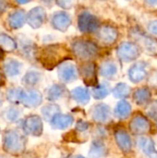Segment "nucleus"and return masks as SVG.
<instances>
[{
    "mask_svg": "<svg viewBox=\"0 0 157 158\" xmlns=\"http://www.w3.org/2000/svg\"><path fill=\"white\" fill-rule=\"evenodd\" d=\"M147 65L144 62H138L134 64L129 71V77L130 81L135 83L143 81L147 77Z\"/></svg>",
    "mask_w": 157,
    "mask_h": 158,
    "instance_id": "17",
    "label": "nucleus"
},
{
    "mask_svg": "<svg viewBox=\"0 0 157 158\" xmlns=\"http://www.w3.org/2000/svg\"><path fill=\"white\" fill-rule=\"evenodd\" d=\"M19 4H26V3H28V2H30V1H31V0H16Z\"/></svg>",
    "mask_w": 157,
    "mask_h": 158,
    "instance_id": "43",
    "label": "nucleus"
},
{
    "mask_svg": "<svg viewBox=\"0 0 157 158\" xmlns=\"http://www.w3.org/2000/svg\"><path fill=\"white\" fill-rule=\"evenodd\" d=\"M43 129L42 118L37 115L28 116L22 122V130L28 135L39 137L43 133Z\"/></svg>",
    "mask_w": 157,
    "mask_h": 158,
    "instance_id": "6",
    "label": "nucleus"
},
{
    "mask_svg": "<svg viewBox=\"0 0 157 158\" xmlns=\"http://www.w3.org/2000/svg\"><path fill=\"white\" fill-rule=\"evenodd\" d=\"M151 91L148 88H139L133 93V100L139 106H144L149 104L151 100Z\"/></svg>",
    "mask_w": 157,
    "mask_h": 158,
    "instance_id": "24",
    "label": "nucleus"
},
{
    "mask_svg": "<svg viewBox=\"0 0 157 158\" xmlns=\"http://www.w3.org/2000/svg\"><path fill=\"white\" fill-rule=\"evenodd\" d=\"M109 93H110V87L105 82L97 84L93 89V95L97 100H101V99L105 98L109 94Z\"/></svg>",
    "mask_w": 157,
    "mask_h": 158,
    "instance_id": "30",
    "label": "nucleus"
},
{
    "mask_svg": "<svg viewBox=\"0 0 157 158\" xmlns=\"http://www.w3.org/2000/svg\"><path fill=\"white\" fill-rule=\"evenodd\" d=\"M58 77L63 82H72L78 77V72L75 66L70 63L61 64L58 68Z\"/></svg>",
    "mask_w": 157,
    "mask_h": 158,
    "instance_id": "15",
    "label": "nucleus"
},
{
    "mask_svg": "<svg viewBox=\"0 0 157 158\" xmlns=\"http://www.w3.org/2000/svg\"><path fill=\"white\" fill-rule=\"evenodd\" d=\"M97 37L101 43L109 45L114 44L118 39V31L111 26L104 25L97 30Z\"/></svg>",
    "mask_w": 157,
    "mask_h": 158,
    "instance_id": "14",
    "label": "nucleus"
},
{
    "mask_svg": "<svg viewBox=\"0 0 157 158\" xmlns=\"http://www.w3.org/2000/svg\"><path fill=\"white\" fill-rule=\"evenodd\" d=\"M7 6H8V5H7L6 1H5V0H0V14L4 13V12L6 10Z\"/></svg>",
    "mask_w": 157,
    "mask_h": 158,
    "instance_id": "40",
    "label": "nucleus"
},
{
    "mask_svg": "<svg viewBox=\"0 0 157 158\" xmlns=\"http://www.w3.org/2000/svg\"><path fill=\"white\" fill-rule=\"evenodd\" d=\"M89 128H90V124L85 120L81 119L76 123V131L80 132H85L89 130Z\"/></svg>",
    "mask_w": 157,
    "mask_h": 158,
    "instance_id": "37",
    "label": "nucleus"
},
{
    "mask_svg": "<svg viewBox=\"0 0 157 158\" xmlns=\"http://www.w3.org/2000/svg\"><path fill=\"white\" fill-rule=\"evenodd\" d=\"M148 29H149V31H150L153 34L157 35V20L152 21V22L148 25Z\"/></svg>",
    "mask_w": 157,
    "mask_h": 158,
    "instance_id": "39",
    "label": "nucleus"
},
{
    "mask_svg": "<svg viewBox=\"0 0 157 158\" xmlns=\"http://www.w3.org/2000/svg\"><path fill=\"white\" fill-rule=\"evenodd\" d=\"M72 51L74 55L81 60H90L98 54L97 45L87 40H78L72 44Z\"/></svg>",
    "mask_w": 157,
    "mask_h": 158,
    "instance_id": "3",
    "label": "nucleus"
},
{
    "mask_svg": "<svg viewBox=\"0 0 157 158\" xmlns=\"http://www.w3.org/2000/svg\"><path fill=\"white\" fill-rule=\"evenodd\" d=\"M114 137L118 147L125 154H129L132 149V141L127 131L124 129H117L114 132Z\"/></svg>",
    "mask_w": 157,
    "mask_h": 158,
    "instance_id": "11",
    "label": "nucleus"
},
{
    "mask_svg": "<svg viewBox=\"0 0 157 158\" xmlns=\"http://www.w3.org/2000/svg\"><path fill=\"white\" fill-rule=\"evenodd\" d=\"M100 73L106 79H113L118 73V67L113 61H105L100 67Z\"/></svg>",
    "mask_w": 157,
    "mask_h": 158,
    "instance_id": "25",
    "label": "nucleus"
},
{
    "mask_svg": "<svg viewBox=\"0 0 157 158\" xmlns=\"http://www.w3.org/2000/svg\"><path fill=\"white\" fill-rule=\"evenodd\" d=\"M2 104H3V94H2V93L0 92V106H2Z\"/></svg>",
    "mask_w": 157,
    "mask_h": 158,
    "instance_id": "47",
    "label": "nucleus"
},
{
    "mask_svg": "<svg viewBox=\"0 0 157 158\" xmlns=\"http://www.w3.org/2000/svg\"><path fill=\"white\" fill-rule=\"evenodd\" d=\"M23 94V90L21 88H11L7 91L6 98L12 104H19L21 103Z\"/></svg>",
    "mask_w": 157,
    "mask_h": 158,
    "instance_id": "33",
    "label": "nucleus"
},
{
    "mask_svg": "<svg viewBox=\"0 0 157 158\" xmlns=\"http://www.w3.org/2000/svg\"><path fill=\"white\" fill-rule=\"evenodd\" d=\"M118 55L123 61H132L140 56V48L133 43H123L118 49Z\"/></svg>",
    "mask_w": 157,
    "mask_h": 158,
    "instance_id": "10",
    "label": "nucleus"
},
{
    "mask_svg": "<svg viewBox=\"0 0 157 158\" xmlns=\"http://www.w3.org/2000/svg\"><path fill=\"white\" fill-rule=\"evenodd\" d=\"M0 158H6V157H5V156H0Z\"/></svg>",
    "mask_w": 157,
    "mask_h": 158,
    "instance_id": "49",
    "label": "nucleus"
},
{
    "mask_svg": "<svg viewBox=\"0 0 157 158\" xmlns=\"http://www.w3.org/2000/svg\"><path fill=\"white\" fill-rule=\"evenodd\" d=\"M145 1L150 5H156L157 4V0H145Z\"/></svg>",
    "mask_w": 157,
    "mask_h": 158,
    "instance_id": "42",
    "label": "nucleus"
},
{
    "mask_svg": "<svg viewBox=\"0 0 157 158\" xmlns=\"http://www.w3.org/2000/svg\"><path fill=\"white\" fill-rule=\"evenodd\" d=\"M69 56V51L62 44H49L37 51V58L47 69H52Z\"/></svg>",
    "mask_w": 157,
    "mask_h": 158,
    "instance_id": "1",
    "label": "nucleus"
},
{
    "mask_svg": "<svg viewBox=\"0 0 157 158\" xmlns=\"http://www.w3.org/2000/svg\"><path fill=\"white\" fill-rule=\"evenodd\" d=\"M41 81V74L36 71H29L23 78V83L26 86L32 87L39 83Z\"/></svg>",
    "mask_w": 157,
    "mask_h": 158,
    "instance_id": "34",
    "label": "nucleus"
},
{
    "mask_svg": "<svg viewBox=\"0 0 157 158\" xmlns=\"http://www.w3.org/2000/svg\"><path fill=\"white\" fill-rule=\"evenodd\" d=\"M131 110L132 108H131L130 104L126 100H121L115 106L114 115L118 119L124 120V119H127L130 116Z\"/></svg>",
    "mask_w": 157,
    "mask_h": 158,
    "instance_id": "22",
    "label": "nucleus"
},
{
    "mask_svg": "<svg viewBox=\"0 0 157 158\" xmlns=\"http://www.w3.org/2000/svg\"><path fill=\"white\" fill-rule=\"evenodd\" d=\"M58 113H60V108L56 104H48V105H45L42 108V115H43V118L49 122Z\"/></svg>",
    "mask_w": 157,
    "mask_h": 158,
    "instance_id": "29",
    "label": "nucleus"
},
{
    "mask_svg": "<svg viewBox=\"0 0 157 158\" xmlns=\"http://www.w3.org/2000/svg\"><path fill=\"white\" fill-rule=\"evenodd\" d=\"M20 46L22 49V53L25 54L26 56H31L34 55L35 50H34V45L33 43H31V41H30L29 39H20Z\"/></svg>",
    "mask_w": 157,
    "mask_h": 158,
    "instance_id": "35",
    "label": "nucleus"
},
{
    "mask_svg": "<svg viewBox=\"0 0 157 158\" xmlns=\"http://www.w3.org/2000/svg\"><path fill=\"white\" fill-rule=\"evenodd\" d=\"M4 83V79H3V75L1 74V72H0V85H2Z\"/></svg>",
    "mask_w": 157,
    "mask_h": 158,
    "instance_id": "46",
    "label": "nucleus"
},
{
    "mask_svg": "<svg viewBox=\"0 0 157 158\" xmlns=\"http://www.w3.org/2000/svg\"><path fill=\"white\" fill-rule=\"evenodd\" d=\"M137 144L148 158H157V150L153 139L142 136L138 139Z\"/></svg>",
    "mask_w": 157,
    "mask_h": 158,
    "instance_id": "18",
    "label": "nucleus"
},
{
    "mask_svg": "<svg viewBox=\"0 0 157 158\" xmlns=\"http://www.w3.org/2000/svg\"><path fill=\"white\" fill-rule=\"evenodd\" d=\"M71 96L74 101L80 105H86L91 98V93L88 89L83 87H77L71 91Z\"/></svg>",
    "mask_w": 157,
    "mask_h": 158,
    "instance_id": "23",
    "label": "nucleus"
},
{
    "mask_svg": "<svg viewBox=\"0 0 157 158\" xmlns=\"http://www.w3.org/2000/svg\"><path fill=\"white\" fill-rule=\"evenodd\" d=\"M129 128L134 135L143 136L150 131L151 123L145 116L142 114H137L131 118Z\"/></svg>",
    "mask_w": 157,
    "mask_h": 158,
    "instance_id": "5",
    "label": "nucleus"
},
{
    "mask_svg": "<svg viewBox=\"0 0 157 158\" xmlns=\"http://www.w3.org/2000/svg\"><path fill=\"white\" fill-rule=\"evenodd\" d=\"M112 93H113V94H114V96L116 98L125 99V98L130 96V94L131 93V89L126 83H122L121 82V83L117 84V86L113 89Z\"/></svg>",
    "mask_w": 157,
    "mask_h": 158,
    "instance_id": "31",
    "label": "nucleus"
},
{
    "mask_svg": "<svg viewBox=\"0 0 157 158\" xmlns=\"http://www.w3.org/2000/svg\"><path fill=\"white\" fill-rule=\"evenodd\" d=\"M21 110L16 106H9L6 109H5L2 113L3 119L7 121L8 123H15L19 119L21 115Z\"/></svg>",
    "mask_w": 157,
    "mask_h": 158,
    "instance_id": "27",
    "label": "nucleus"
},
{
    "mask_svg": "<svg viewBox=\"0 0 157 158\" xmlns=\"http://www.w3.org/2000/svg\"><path fill=\"white\" fill-rule=\"evenodd\" d=\"M66 94V88L61 84H54L47 92V99L49 101H57L61 99Z\"/></svg>",
    "mask_w": 157,
    "mask_h": 158,
    "instance_id": "26",
    "label": "nucleus"
},
{
    "mask_svg": "<svg viewBox=\"0 0 157 158\" xmlns=\"http://www.w3.org/2000/svg\"><path fill=\"white\" fill-rule=\"evenodd\" d=\"M5 73L9 77H15L20 73L21 70V64L15 60V59H9L7 60L4 65Z\"/></svg>",
    "mask_w": 157,
    "mask_h": 158,
    "instance_id": "28",
    "label": "nucleus"
},
{
    "mask_svg": "<svg viewBox=\"0 0 157 158\" xmlns=\"http://www.w3.org/2000/svg\"><path fill=\"white\" fill-rule=\"evenodd\" d=\"M54 0H43V3H45L46 5H50V4H52V2H53Z\"/></svg>",
    "mask_w": 157,
    "mask_h": 158,
    "instance_id": "45",
    "label": "nucleus"
},
{
    "mask_svg": "<svg viewBox=\"0 0 157 158\" xmlns=\"http://www.w3.org/2000/svg\"><path fill=\"white\" fill-rule=\"evenodd\" d=\"M147 115L152 118L153 119L157 121V102H152L148 104V108H147Z\"/></svg>",
    "mask_w": 157,
    "mask_h": 158,
    "instance_id": "36",
    "label": "nucleus"
},
{
    "mask_svg": "<svg viewBox=\"0 0 157 158\" xmlns=\"http://www.w3.org/2000/svg\"><path fill=\"white\" fill-rule=\"evenodd\" d=\"M80 74L86 85L94 87L98 84L97 69L94 63L91 61L83 63L80 68Z\"/></svg>",
    "mask_w": 157,
    "mask_h": 158,
    "instance_id": "7",
    "label": "nucleus"
},
{
    "mask_svg": "<svg viewBox=\"0 0 157 158\" xmlns=\"http://www.w3.org/2000/svg\"><path fill=\"white\" fill-rule=\"evenodd\" d=\"M0 47L6 52H12L17 48V44L8 35L0 34Z\"/></svg>",
    "mask_w": 157,
    "mask_h": 158,
    "instance_id": "32",
    "label": "nucleus"
},
{
    "mask_svg": "<svg viewBox=\"0 0 157 158\" xmlns=\"http://www.w3.org/2000/svg\"><path fill=\"white\" fill-rule=\"evenodd\" d=\"M27 139L25 135L16 129H9L3 135L4 150L13 156H19L25 151Z\"/></svg>",
    "mask_w": 157,
    "mask_h": 158,
    "instance_id": "2",
    "label": "nucleus"
},
{
    "mask_svg": "<svg viewBox=\"0 0 157 158\" xmlns=\"http://www.w3.org/2000/svg\"><path fill=\"white\" fill-rule=\"evenodd\" d=\"M71 22V19L68 16V14L64 12H57L54 15L52 18V25L55 29L65 31L68 30Z\"/></svg>",
    "mask_w": 157,
    "mask_h": 158,
    "instance_id": "20",
    "label": "nucleus"
},
{
    "mask_svg": "<svg viewBox=\"0 0 157 158\" xmlns=\"http://www.w3.org/2000/svg\"><path fill=\"white\" fill-rule=\"evenodd\" d=\"M79 29L82 32H93L98 30L99 21L97 18L90 12H81L78 19Z\"/></svg>",
    "mask_w": 157,
    "mask_h": 158,
    "instance_id": "8",
    "label": "nucleus"
},
{
    "mask_svg": "<svg viewBox=\"0 0 157 158\" xmlns=\"http://www.w3.org/2000/svg\"><path fill=\"white\" fill-rule=\"evenodd\" d=\"M107 154V147L101 139L94 140L89 149V158H105Z\"/></svg>",
    "mask_w": 157,
    "mask_h": 158,
    "instance_id": "19",
    "label": "nucleus"
},
{
    "mask_svg": "<svg viewBox=\"0 0 157 158\" xmlns=\"http://www.w3.org/2000/svg\"><path fill=\"white\" fill-rule=\"evenodd\" d=\"M91 116L93 120L98 124H105L111 120L112 114L110 107L104 103L95 105L91 110Z\"/></svg>",
    "mask_w": 157,
    "mask_h": 158,
    "instance_id": "9",
    "label": "nucleus"
},
{
    "mask_svg": "<svg viewBox=\"0 0 157 158\" xmlns=\"http://www.w3.org/2000/svg\"><path fill=\"white\" fill-rule=\"evenodd\" d=\"M4 52H5V51L0 47V60L3 59V57H4Z\"/></svg>",
    "mask_w": 157,
    "mask_h": 158,
    "instance_id": "44",
    "label": "nucleus"
},
{
    "mask_svg": "<svg viewBox=\"0 0 157 158\" xmlns=\"http://www.w3.org/2000/svg\"><path fill=\"white\" fill-rule=\"evenodd\" d=\"M43 101L42 94L35 89H29L23 91L21 104L28 108H35L41 105Z\"/></svg>",
    "mask_w": 157,
    "mask_h": 158,
    "instance_id": "12",
    "label": "nucleus"
},
{
    "mask_svg": "<svg viewBox=\"0 0 157 158\" xmlns=\"http://www.w3.org/2000/svg\"><path fill=\"white\" fill-rule=\"evenodd\" d=\"M71 158H85V157H84V156H81V155H77V156H72Z\"/></svg>",
    "mask_w": 157,
    "mask_h": 158,
    "instance_id": "48",
    "label": "nucleus"
},
{
    "mask_svg": "<svg viewBox=\"0 0 157 158\" xmlns=\"http://www.w3.org/2000/svg\"><path fill=\"white\" fill-rule=\"evenodd\" d=\"M45 19H46L45 10L41 6L32 8L27 15V22L33 29H37L41 27L44 22Z\"/></svg>",
    "mask_w": 157,
    "mask_h": 158,
    "instance_id": "13",
    "label": "nucleus"
},
{
    "mask_svg": "<svg viewBox=\"0 0 157 158\" xmlns=\"http://www.w3.org/2000/svg\"><path fill=\"white\" fill-rule=\"evenodd\" d=\"M74 123L73 116L69 114H56L50 121L51 127L54 130H67Z\"/></svg>",
    "mask_w": 157,
    "mask_h": 158,
    "instance_id": "16",
    "label": "nucleus"
},
{
    "mask_svg": "<svg viewBox=\"0 0 157 158\" xmlns=\"http://www.w3.org/2000/svg\"><path fill=\"white\" fill-rule=\"evenodd\" d=\"M56 3L59 6L63 8H71L74 1L73 0H56Z\"/></svg>",
    "mask_w": 157,
    "mask_h": 158,
    "instance_id": "38",
    "label": "nucleus"
},
{
    "mask_svg": "<svg viewBox=\"0 0 157 158\" xmlns=\"http://www.w3.org/2000/svg\"><path fill=\"white\" fill-rule=\"evenodd\" d=\"M131 36L146 53L151 55L157 54V41L155 39L147 36L144 32H142L138 30H132Z\"/></svg>",
    "mask_w": 157,
    "mask_h": 158,
    "instance_id": "4",
    "label": "nucleus"
},
{
    "mask_svg": "<svg viewBox=\"0 0 157 158\" xmlns=\"http://www.w3.org/2000/svg\"><path fill=\"white\" fill-rule=\"evenodd\" d=\"M156 122H157V121H156Z\"/></svg>",
    "mask_w": 157,
    "mask_h": 158,
    "instance_id": "50",
    "label": "nucleus"
},
{
    "mask_svg": "<svg viewBox=\"0 0 157 158\" xmlns=\"http://www.w3.org/2000/svg\"><path fill=\"white\" fill-rule=\"evenodd\" d=\"M26 19H27V16L25 14V11L22 9H18V10H15L14 12H12L8 16L7 22L11 29L17 30V29L22 27V25L24 24Z\"/></svg>",
    "mask_w": 157,
    "mask_h": 158,
    "instance_id": "21",
    "label": "nucleus"
},
{
    "mask_svg": "<svg viewBox=\"0 0 157 158\" xmlns=\"http://www.w3.org/2000/svg\"><path fill=\"white\" fill-rule=\"evenodd\" d=\"M150 83L154 86H157V71L150 77Z\"/></svg>",
    "mask_w": 157,
    "mask_h": 158,
    "instance_id": "41",
    "label": "nucleus"
}]
</instances>
